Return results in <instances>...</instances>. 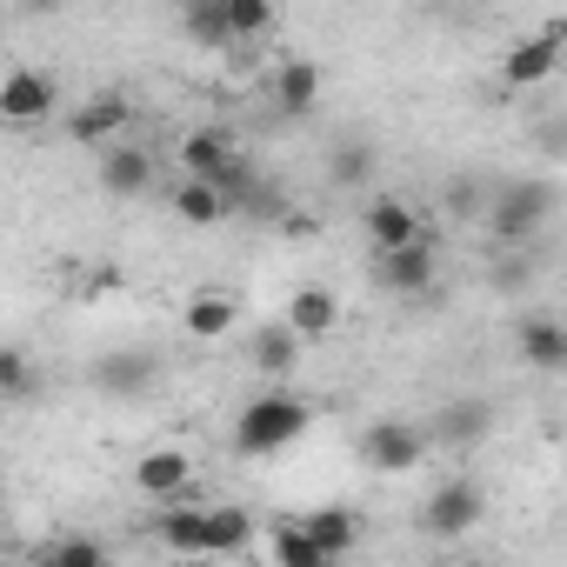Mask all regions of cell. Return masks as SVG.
I'll list each match as a JSON object with an SVG mask.
<instances>
[{
  "label": "cell",
  "mask_w": 567,
  "mask_h": 567,
  "mask_svg": "<svg viewBox=\"0 0 567 567\" xmlns=\"http://www.w3.org/2000/svg\"><path fill=\"white\" fill-rule=\"evenodd\" d=\"M54 81L41 74V68H14L8 81H0V114H8L14 127H34V121H48L54 114Z\"/></svg>",
  "instance_id": "cell-6"
},
{
  "label": "cell",
  "mask_w": 567,
  "mask_h": 567,
  "mask_svg": "<svg viewBox=\"0 0 567 567\" xmlns=\"http://www.w3.org/2000/svg\"><path fill=\"white\" fill-rule=\"evenodd\" d=\"M361 227H368V247H374V260H381V254H401V247H421V240H427L421 214H414L401 194H374V200L361 207Z\"/></svg>",
  "instance_id": "cell-2"
},
{
  "label": "cell",
  "mask_w": 567,
  "mask_h": 567,
  "mask_svg": "<svg viewBox=\"0 0 567 567\" xmlns=\"http://www.w3.org/2000/svg\"><path fill=\"white\" fill-rule=\"evenodd\" d=\"M227 28H234V41H267L274 34V8L267 0H227Z\"/></svg>",
  "instance_id": "cell-25"
},
{
  "label": "cell",
  "mask_w": 567,
  "mask_h": 567,
  "mask_svg": "<svg viewBox=\"0 0 567 567\" xmlns=\"http://www.w3.org/2000/svg\"><path fill=\"white\" fill-rule=\"evenodd\" d=\"M481 481H441L434 494H427V507H421V520H427V534H467L474 520H481Z\"/></svg>",
  "instance_id": "cell-5"
},
{
  "label": "cell",
  "mask_w": 567,
  "mask_h": 567,
  "mask_svg": "<svg viewBox=\"0 0 567 567\" xmlns=\"http://www.w3.org/2000/svg\"><path fill=\"white\" fill-rule=\"evenodd\" d=\"M308 427H315V408H308L301 394L267 388V394H254V401L234 414V454H240V461H267V454H280V447H295Z\"/></svg>",
  "instance_id": "cell-1"
},
{
  "label": "cell",
  "mask_w": 567,
  "mask_h": 567,
  "mask_svg": "<svg viewBox=\"0 0 567 567\" xmlns=\"http://www.w3.org/2000/svg\"><path fill=\"white\" fill-rule=\"evenodd\" d=\"M361 161H368L361 147H341V167H334V174H341V181H361Z\"/></svg>",
  "instance_id": "cell-28"
},
{
  "label": "cell",
  "mask_w": 567,
  "mask_h": 567,
  "mask_svg": "<svg viewBox=\"0 0 567 567\" xmlns=\"http://www.w3.org/2000/svg\"><path fill=\"white\" fill-rule=\"evenodd\" d=\"M321 101V68L315 61H280L274 68V107L280 114H308Z\"/></svg>",
  "instance_id": "cell-14"
},
{
  "label": "cell",
  "mask_w": 567,
  "mask_h": 567,
  "mask_svg": "<svg viewBox=\"0 0 567 567\" xmlns=\"http://www.w3.org/2000/svg\"><path fill=\"white\" fill-rule=\"evenodd\" d=\"M94 381H101L107 394H141V388H147V354H107V361L94 368Z\"/></svg>",
  "instance_id": "cell-23"
},
{
  "label": "cell",
  "mask_w": 567,
  "mask_h": 567,
  "mask_svg": "<svg viewBox=\"0 0 567 567\" xmlns=\"http://www.w3.org/2000/svg\"><path fill=\"white\" fill-rule=\"evenodd\" d=\"M514 348H520V361H527L534 374H560V368H567V321H554V315H527L520 334H514Z\"/></svg>",
  "instance_id": "cell-8"
},
{
  "label": "cell",
  "mask_w": 567,
  "mask_h": 567,
  "mask_svg": "<svg viewBox=\"0 0 567 567\" xmlns=\"http://www.w3.org/2000/svg\"><path fill=\"white\" fill-rule=\"evenodd\" d=\"M434 427H441V441H481V434H487V408H481V401H461V408H447Z\"/></svg>",
  "instance_id": "cell-26"
},
{
  "label": "cell",
  "mask_w": 567,
  "mask_h": 567,
  "mask_svg": "<svg viewBox=\"0 0 567 567\" xmlns=\"http://www.w3.org/2000/svg\"><path fill=\"white\" fill-rule=\"evenodd\" d=\"M461 567H487V560H461Z\"/></svg>",
  "instance_id": "cell-31"
},
{
  "label": "cell",
  "mask_w": 567,
  "mask_h": 567,
  "mask_svg": "<svg viewBox=\"0 0 567 567\" xmlns=\"http://www.w3.org/2000/svg\"><path fill=\"white\" fill-rule=\"evenodd\" d=\"M8 567H28V560H8Z\"/></svg>",
  "instance_id": "cell-32"
},
{
  "label": "cell",
  "mask_w": 567,
  "mask_h": 567,
  "mask_svg": "<svg viewBox=\"0 0 567 567\" xmlns=\"http://www.w3.org/2000/svg\"><path fill=\"white\" fill-rule=\"evenodd\" d=\"M280 321H288V328H295L301 341H321V334H328V328L341 321V301H334L328 288H301V295L288 301V315H280Z\"/></svg>",
  "instance_id": "cell-15"
},
{
  "label": "cell",
  "mask_w": 567,
  "mask_h": 567,
  "mask_svg": "<svg viewBox=\"0 0 567 567\" xmlns=\"http://www.w3.org/2000/svg\"><path fill=\"white\" fill-rule=\"evenodd\" d=\"M181 28H187L200 48H214V54L240 48V41H234V28H227V0H187V8H181Z\"/></svg>",
  "instance_id": "cell-17"
},
{
  "label": "cell",
  "mask_w": 567,
  "mask_h": 567,
  "mask_svg": "<svg viewBox=\"0 0 567 567\" xmlns=\"http://www.w3.org/2000/svg\"><path fill=\"white\" fill-rule=\"evenodd\" d=\"M374 280H381L388 295H427L434 288V240L401 247V254H381L374 260Z\"/></svg>",
  "instance_id": "cell-9"
},
{
  "label": "cell",
  "mask_w": 567,
  "mask_h": 567,
  "mask_svg": "<svg viewBox=\"0 0 567 567\" xmlns=\"http://www.w3.org/2000/svg\"><path fill=\"white\" fill-rule=\"evenodd\" d=\"M421 454H427V434L408 427V421H374L361 434V461L374 474H408V467H421Z\"/></svg>",
  "instance_id": "cell-4"
},
{
  "label": "cell",
  "mask_w": 567,
  "mask_h": 567,
  "mask_svg": "<svg viewBox=\"0 0 567 567\" xmlns=\"http://www.w3.org/2000/svg\"><path fill=\"white\" fill-rule=\"evenodd\" d=\"M554 68H560V48H554L540 28H534V34H520V41L501 54V81H507V87H540Z\"/></svg>",
  "instance_id": "cell-10"
},
{
  "label": "cell",
  "mask_w": 567,
  "mask_h": 567,
  "mask_svg": "<svg viewBox=\"0 0 567 567\" xmlns=\"http://www.w3.org/2000/svg\"><path fill=\"white\" fill-rule=\"evenodd\" d=\"M114 288H121V267H101V274L87 280V295H114Z\"/></svg>",
  "instance_id": "cell-29"
},
{
  "label": "cell",
  "mask_w": 567,
  "mask_h": 567,
  "mask_svg": "<svg viewBox=\"0 0 567 567\" xmlns=\"http://www.w3.org/2000/svg\"><path fill=\"white\" fill-rule=\"evenodd\" d=\"M247 540H254V514L247 507H234V501L207 507V554H240Z\"/></svg>",
  "instance_id": "cell-19"
},
{
  "label": "cell",
  "mask_w": 567,
  "mask_h": 567,
  "mask_svg": "<svg viewBox=\"0 0 567 567\" xmlns=\"http://www.w3.org/2000/svg\"><path fill=\"white\" fill-rule=\"evenodd\" d=\"M547 187H534V181H514V187H501L494 194V207H487V227L507 240V247H520V240H534V227L547 220Z\"/></svg>",
  "instance_id": "cell-3"
},
{
  "label": "cell",
  "mask_w": 567,
  "mask_h": 567,
  "mask_svg": "<svg viewBox=\"0 0 567 567\" xmlns=\"http://www.w3.org/2000/svg\"><path fill=\"white\" fill-rule=\"evenodd\" d=\"M187 481H194V461H187L181 447H147V454L134 461V487L154 494V501H161V494H181Z\"/></svg>",
  "instance_id": "cell-12"
},
{
  "label": "cell",
  "mask_w": 567,
  "mask_h": 567,
  "mask_svg": "<svg viewBox=\"0 0 567 567\" xmlns=\"http://www.w3.org/2000/svg\"><path fill=\"white\" fill-rule=\"evenodd\" d=\"M181 328H187L194 341H220V334L234 328V301H227V295H194V301L181 308Z\"/></svg>",
  "instance_id": "cell-22"
},
{
  "label": "cell",
  "mask_w": 567,
  "mask_h": 567,
  "mask_svg": "<svg viewBox=\"0 0 567 567\" xmlns=\"http://www.w3.org/2000/svg\"><path fill=\"white\" fill-rule=\"evenodd\" d=\"M127 121H134L127 94H94L87 107H74V114H68V134H74L81 147H101V154H107V147H114V134H121Z\"/></svg>",
  "instance_id": "cell-7"
},
{
  "label": "cell",
  "mask_w": 567,
  "mask_h": 567,
  "mask_svg": "<svg viewBox=\"0 0 567 567\" xmlns=\"http://www.w3.org/2000/svg\"><path fill=\"white\" fill-rule=\"evenodd\" d=\"M154 534H161L167 554L194 560V554H207V507H161L154 514Z\"/></svg>",
  "instance_id": "cell-13"
},
{
  "label": "cell",
  "mask_w": 567,
  "mask_h": 567,
  "mask_svg": "<svg viewBox=\"0 0 567 567\" xmlns=\"http://www.w3.org/2000/svg\"><path fill=\"white\" fill-rule=\"evenodd\" d=\"M174 214H181L187 227H214V220H227L234 207H227V194H220V187H200V181H181V187H174Z\"/></svg>",
  "instance_id": "cell-21"
},
{
  "label": "cell",
  "mask_w": 567,
  "mask_h": 567,
  "mask_svg": "<svg viewBox=\"0 0 567 567\" xmlns=\"http://www.w3.org/2000/svg\"><path fill=\"white\" fill-rule=\"evenodd\" d=\"M301 527L315 534V547H321L328 560H341V554L361 540V520H354V507H315V514H301Z\"/></svg>",
  "instance_id": "cell-16"
},
{
  "label": "cell",
  "mask_w": 567,
  "mask_h": 567,
  "mask_svg": "<svg viewBox=\"0 0 567 567\" xmlns=\"http://www.w3.org/2000/svg\"><path fill=\"white\" fill-rule=\"evenodd\" d=\"M147 181H154V154H147V147H127V141H114V147L101 154V187H107L114 200H134V194H147Z\"/></svg>",
  "instance_id": "cell-11"
},
{
  "label": "cell",
  "mask_w": 567,
  "mask_h": 567,
  "mask_svg": "<svg viewBox=\"0 0 567 567\" xmlns=\"http://www.w3.org/2000/svg\"><path fill=\"white\" fill-rule=\"evenodd\" d=\"M540 34H547L554 48H567V14H547V21H540Z\"/></svg>",
  "instance_id": "cell-30"
},
{
  "label": "cell",
  "mask_w": 567,
  "mask_h": 567,
  "mask_svg": "<svg viewBox=\"0 0 567 567\" xmlns=\"http://www.w3.org/2000/svg\"><path fill=\"white\" fill-rule=\"evenodd\" d=\"M267 547H274V560H280V567H334V560L315 547V534H308L301 520H280V527L267 534Z\"/></svg>",
  "instance_id": "cell-20"
},
{
  "label": "cell",
  "mask_w": 567,
  "mask_h": 567,
  "mask_svg": "<svg viewBox=\"0 0 567 567\" xmlns=\"http://www.w3.org/2000/svg\"><path fill=\"white\" fill-rule=\"evenodd\" d=\"M34 567H114V560H107V547H101V540H87V534H68V540H54V547H48Z\"/></svg>",
  "instance_id": "cell-24"
},
{
  "label": "cell",
  "mask_w": 567,
  "mask_h": 567,
  "mask_svg": "<svg viewBox=\"0 0 567 567\" xmlns=\"http://www.w3.org/2000/svg\"><path fill=\"white\" fill-rule=\"evenodd\" d=\"M254 361H260V374H295V361H301V334H295L288 321H267V328L254 334Z\"/></svg>",
  "instance_id": "cell-18"
},
{
  "label": "cell",
  "mask_w": 567,
  "mask_h": 567,
  "mask_svg": "<svg viewBox=\"0 0 567 567\" xmlns=\"http://www.w3.org/2000/svg\"><path fill=\"white\" fill-rule=\"evenodd\" d=\"M0 388H8V401H28V394H34V361H28L21 348L0 354Z\"/></svg>",
  "instance_id": "cell-27"
}]
</instances>
